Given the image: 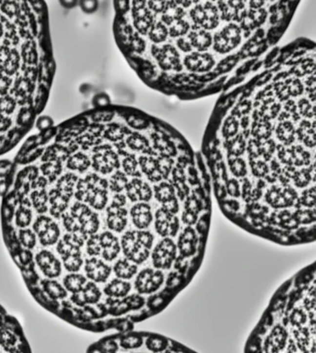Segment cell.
I'll return each instance as SVG.
<instances>
[{
  "label": "cell",
  "mask_w": 316,
  "mask_h": 353,
  "mask_svg": "<svg viewBox=\"0 0 316 353\" xmlns=\"http://www.w3.org/2000/svg\"><path fill=\"white\" fill-rule=\"evenodd\" d=\"M301 0H113L121 55L154 91L221 94L276 48Z\"/></svg>",
  "instance_id": "1"
},
{
  "label": "cell",
  "mask_w": 316,
  "mask_h": 353,
  "mask_svg": "<svg viewBox=\"0 0 316 353\" xmlns=\"http://www.w3.org/2000/svg\"><path fill=\"white\" fill-rule=\"evenodd\" d=\"M56 73L44 0H0V154L46 109Z\"/></svg>",
  "instance_id": "2"
},
{
  "label": "cell",
  "mask_w": 316,
  "mask_h": 353,
  "mask_svg": "<svg viewBox=\"0 0 316 353\" xmlns=\"http://www.w3.org/2000/svg\"><path fill=\"white\" fill-rule=\"evenodd\" d=\"M153 235L148 231H128L121 238V248L125 257L135 263H142L149 258Z\"/></svg>",
  "instance_id": "3"
},
{
  "label": "cell",
  "mask_w": 316,
  "mask_h": 353,
  "mask_svg": "<svg viewBox=\"0 0 316 353\" xmlns=\"http://www.w3.org/2000/svg\"><path fill=\"white\" fill-rule=\"evenodd\" d=\"M71 215L78 221L82 234L87 239L88 236L95 235L99 227L98 215L84 203L78 201L72 207Z\"/></svg>",
  "instance_id": "4"
},
{
  "label": "cell",
  "mask_w": 316,
  "mask_h": 353,
  "mask_svg": "<svg viewBox=\"0 0 316 353\" xmlns=\"http://www.w3.org/2000/svg\"><path fill=\"white\" fill-rule=\"evenodd\" d=\"M57 250L63 260L66 270L69 272H77L83 265L82 253L80 247L63 238L59 241Z\"/></svg>",
  "instance_id": "5"
},
{
  "label": "cell",
  "mask_w": 316,
  "mask_h": 353,
  "mask_svg": "<svg viewBox=\"0 0 316 353\" xmlns=\"http://www.w3.org/2000/svg\"><path fill=\"white\" fill-rule=\"evenodd\" d=\"M177 255V246L171 239H162L152 253V262L154 267L168 269L171 267Z\"/></svg>",
  "instance_id": "6"
},
{
  "label": "cell",
  "mask_w": 316,
  "mask_h": 353,
  "mask_svg": "<svg viewBox=\"0 0 316 353\" xmlns=\"http://www.w3.org/2000/svg\"><path fill=\"white\" fill-rule=\"evenodd\" d=\"M163 282V274L160 271L145 269L136 279V288L141 294H150L156 291Z\"/></svg>",
  "instance_id": "7"
},
{
  "label": "cell",
  "mask_w": 316,
  "mask_h": 353,
  "mask_svg": "<svg viewBox=\"0 0 316 353\" xmlns=\"http://www.w3.org/2000/svg\"><path fill=\"white\" fill-rule=\"evenodd\" d=\"M155 228L162 237H175L179 229V220L174 213L161 208L156 212Z\"/></svg>",
  "instance_id": "8"
},
{
  "label": "cell",
  "mask_w": 316,
  "mask_h": 353,
  "mask_svg": "<svg viewBox=\"0 0 316 353\" xmlns=\"http://www.w3.org/2000/svg\"><path fill=\"white\" fill-rule=\"evenodd\" d=\"M36 260L43 274L48 278H55L61 274V263L51 252L43 250L38 253Z\"/></svg>",
  "instance_id": "9"
},
{
  "label": "cell",
  "mask_w": 316,
  "mask_h": 353,
  "mask_svg": "<svg viewBox=\"0 0 316 353\" xmlns=\"http://www.w3.org/2000/svg\"><path fill=\"white\" fill-rule=\"evenodd\" d=\"M84 270L87 277L97 283L106 282L112 273L110 266H108L102 260L96 258L86 260Z\"/></svg>",
  "instance_id": "10"
},
{
  "label": "cell",
  "mask_w": 316,
  "mask_h": 353,
  "mask_svg": "<svg viewBox=\"0 0 316 353\" xmlns=\"http://www.w3.org/2000/svg\"><path fill=\"white\" fill-rule=\"evenodd\" d=\"M100 297L101 292L99 288L93 282H89L80 291L74 293L71 298L76 305L84 306L87 303H97Z\"/></svg>",
  "instance_id": "11"
},
{
  "label": "cell",
  "mask_w": 316,
  "mask_h": 353,
  "mask_svg": "<svg viewBox=\"0 0 316 353\" xmlns=\"http://www.w3.org/2000/svg\"><path fill=\"white\" fill-rule=\"evenodd\" d=\"M127 224V210L111 205L107 209V225L115 232H121Z\"/></svg>",
  "instance_id": "12"
},
{
  "label": "cell",
  "mask_w": 316,
  "mask_h": 353,
  "mask_svg": "<svg viewBox=\"0 0 316 353\" xmlns=\"http://www.w3.org/2000/svg\"><path fill=\"white\" fill-rule=\"evenodd\" d=\"M102 257L111 261L116 258L121 250L119 240L111 232H104L99 236Z\"/></svg>",
  "instance_id": "13"
},
{
  "label": "cell",
  "mask_w": 316,
  "mask_h": 353,
  "mask_svg": "<svg viewBox=\"0 0 316 353\" xmlns=\"http://www.w3.org/2000/svg\"><path fill=\"white\" fill-rule=\"evenodd\" d=\"M131 216L132 221L137 227L139 229H144L149 227L151 223L153 216L151 209L147 203L141 202L135 205L131 210Z\"/></svg>",
  "instance_id": "14"
},
{
  "label": "cell",
  "mask_w": 316,
  "mask_h": 353,
  "mask_svg": "<svg viewBox=\"0 0 316 353\" xmlns=\"http://www.w3.org/2000/svg\"><path fill=\"white\" fill-rule=\"evenodd\" d=\"M288 334L286 330L281 327L276 326L274 328L272 333L270 334L268 338L265 342V352L268 353H277L279 351L283 350L286 346Z\"/></svg>",
  "instance_id": "15"
},
{
  "label": "cell",
  "mask_w": 316,
  "mask_h": 353,
  "mask_svg": "<svg viewBox=\"0 0 316 353\" xmlns=\"http://www.w3.org/2000/svg\"><path fill=\"white\" fill-rule=\"evenodd\" d=\"M197 242L198 239L195 231L190 227H187L184 233H182L178 241V248L182 256L188 257L192 255L195 252Z\"/></svg>",
  "instance_id": "16"
},
{
  "label": "cell",
  "mask_w": 316,
  "mask_h": 353,
  "mask_svg": "<svg viewBox=\"0 0 316 353\" xmlns=\"http://www.w3.org/2000/svg\"><path fill=\"white\" fill-rule=\"evenodd\" d=\"M48 195V201L50 202L51 208H50V213L56 218H59L62 214V212L67 209L68 203L70 200L67 199L63 195H61L56 188L52 187Z\"/></svg>",
  "instance_id": "17"
},
{
  "label": "cell",
  "mask_w": 316,
  "mask_h": 353,
  "mask_svg": "<svg viewBox=\"0 0 316 353\" xmlns=\"http://www.w3.org/2000/svg\"><path fill=\"white\" fill-rule=\"evenodd\" d=\"M130 290L131 285L128 282H124L121 279H114L106 286L104 292L108 296L121 297L126 296Z\"/></svg>",
  "instance_id": "18"
},
{
  "label": "cell",
  "mask_w": 316,
  "mask_h": 353,
  "mask_svg": "<svg viewBox=\"0 0 316 353\" xmlns=\"http://www.w3.org/2000/svg\"><path fill=\"white\" fill-rule=\"evenodd\" d=\"M114 273L120 279H130L138 272V266L133 264L129 260H120L114 265Z\"/></svg>",
  "instance_id": "19"
},
{
  "label": "cell",
  "mask_w": 316,
  "mask_h": 353,
  "mask_svg": "<svg viewBox=\"0 0 316 353\" xmlns=\"http://www.w3.org/2000/svg\"><path fill=\"white\" fill-rule=\"evenodd\" d=\"M31 190H32V193L30 194V199L33 202L35 209L39 213L46 212L47 210V202L48 201V195H47L46 187L38 188V189H31Z\"/></svg>",
  "instance_id": "20"
},
{
  "label": "cell",
  "mask_w": 316,
  "mask_h": 353,
  "mask_svg": "<svg viewBox=\"0 0 316 353\" xmlns=\"http://www.w3.org/2000/svg\"><path fill=\"white\" fill-rule=\"evenodd\" d=\"M60 235V231L59 225L56 223L52 222L46 229L44 230L40 235H38L39 241L43 246H50L55 244L59 240Z\"/></svg>",
  "instance_id": "21"
},
{
  "label": "cell",
  "mask_w": 316,
  "mask_h": 353,
  "mask_svg": "<svg viewBox=\"0 0 316 353\" xmlns=\"http://www.w3.org/2000/svg\"><path fill=\"white\" fill-rule=\"evenodd\" d=\"M85 283H86L85 277L81 275H76V274L69 275L63 280V284L65 286L66 290H69L70 292H73V293L80 291L84 287Z\"/></svg>",
  "instance_id": "22"
},
{
  "label": "cell",
  "mask_w": 316,
  "mask_h": 353,
  "mask_svg": "<svg viewBox=\"0 0 316 353\" xmlns=\"http://www.w3.org/2000/svg\"><path fill=\"white\" fill-rule=\"evenodd\" d=\"M44 290L47 293V295L52 298H64L67 296V291L65 288L60 286L56 281L53 280H47L43 282Z\"/></svg>",
  "instance_id": "23"
},
{
  "label": "cell",
  "mask_w": 316,
  "mask_h": 353,
  "mask_svg": "<svg viewBox=\"0 0 316 353\" xmlns=\"http://www.w3.org/2000/svg\"><path fill=\"white\" fill-rule=\"evenodd\" d=\"M16 336L12 334L7 328L0 329V344L6 350L11 352L15 349L16 346Z\"/></svg>",
  "instance_id": "24"
},
{
  "label": "cell",
  "mask_w": 316,
  "mask_h": 353,
  "mask_svg": "<svg viewBox=\"0 0 316 353\" xmlns=\"http://www.w3.org/2000/svg\"><path fill=\"white\" fill-rule=\"evenodd\" d=\"M276 218V223L285 228H294L298 224L294 216L291 215L287 210L278 212Z\"/></svg>",
  "instance_id": "25"
},
{
  "label": "cell",
  "mask_w": 316,
  "mask_h": 353,
  "mask_svg": "<svg viewBox=\"0 0 316 353\" xmlns=\"http://www.w3.org/2000/svg\"><path fill=\"white\" fill-rule=\"evenodd\" d=\"M16 224L21 227H27L31 221H32V211L29 210L28 208L25 207H20L19 209L16 211Z\"/></svg>",
  "instance_id": "26"
},
{
  "label": "cell",
  "mask_w": 316,
  "mask_h": 353,
  "mask_svg": "<svg viewBox=\"0 0 316 353\" xmlns=\"http://www.w3.org/2000/svg\"><path fill=\"white\" fill-rule=\"evenodd\" d=\"M316 186H311L301 193V196L298 197L297 201L299 204H302L306 207H314L316 204Z\"/></svg>",
  "instance_id": "27"
},
{
  "label": "cell",
  "mask_w": 316,
  "mask_h": 353,
  "mask_svg": "<svg viewBox=\"0 0 316 353\" xmlns=\"http://www.w3.org/2000/svg\"><path fill=\"white\" fill-rule=\"evenodd\" d=\"M19 239L20 243L27 248H33L37 243L36 234L30 229H22L20 231Z\"/></svg>",
  "instance_id": "28"
},
{
  "label": "cell",
  "mask_w": 316,
  "mask_h": 353,
  "mask_svg": "<svg viewBox=\"0 0 316 353\" xmlns=\"http://www.w3.org/2000/svg\"><path fill=\"white\" fill-rule=\"evenodd\" d=\"M87 253L90 256H98L101 253V246L99 241V236L92 235L87 240Z\"/></svg>",
  "instance_id": "29"
},
{
  "label": "cell",
  "mask_w": 316,
  "mask_h": 353,
  "mask_svg": "<svg viewBox=\"0 0 316 353\" xmlns=\"http://www.w3.org/2000/svg\"><path fill=\"white\" fill-rule=\"evenodd\" d=\"M78 6L85 14H92L99 10V0H79Z\"/></svg>",
  "instance_id": "30"
},
{
  "label": "cell",
  "mask_w": 316,
  "mask_h": 353,
  "mask_svg": "<svg viewBox=\"0 0 316 353\" xmlns=\"http://www.w3.org/2000/svg\"><path fill=\"white\" fill-rule=\"evenodd\" d=\"M293 216L298 223L314 222L316 220V212L315 210H298L293 214Z\"/></svg>",
  "instance_id": "31"
},
{
  "label": "cell",
  "mask_w": 316,
  "mask_h": 353,
  "mask_svg": "<svg viewBox=\"0 0 316 353\" xmlns=\"http://www.w3.org/2000/svg\"><path fill=\"white\" fill-rule=\"evenodd\" d=\"M54 121L51 117L47 115H39L36 120L35 125L38 128V132H42L54 125Z\"/></svg>",
  "instance_id": "32"
},
{
  "label": "cell",
  "mask_w": 316,
  "mask_h": 353,
  "mask_svg": "<svg viewBox=\"0 0 316 353\" xmlns=\"http://www.w3.org/2000/svg\"><path fill=\"white\" fill-rule=\"evenodd\" d=\"M62 221H63V224L65 226L66 230L69 231V233H77V232H81L80 229V225L79 223L76 222V220L69 214H63L62 215ZM82 233V232H81Z\"/></svg>",
  "instance_id": "33"
},
{
  "label": "cell",
  "mask_w": 316,
  "mask_h": 353,
  "mask_svg": "<svg viewBox=\"0 0 316 353\" xmlns=\"http://www.w3.org/2000/svg\"><path fill=\"white\" fill-rule=\"evenodd\" d=\"M53 222V220L51 219L50 217H47V216H39L38 219L36 220L35 223H34V231L37 235H40L44 230L47 228V226Z\"/></svg>",
  "instance_id": "34"
},
{
  "label": "cell",
  "mask_w": 316,
  "mask_h": 353,
  "mask_svg": "<svg viewBox=\"0 0 316 353\" xmlns=\"http://www.w3.org/2000/svg\"><path fill=\"white\" fill-rule=\"evenodd\" d=\"M111 104V99L109 95L105 93H99L95 95L92 99L93 107H104Z\"/></svg>",
  "instance_id": "35"
},
{
  "label": "cell",
  "mask_w": 316,
  "mask_h": 353,
  "mask_svg": "<svg viewBox=\"0 0 316 353\" xmlns=\"http://www.w3.org/2000/svg\"><path fill=\"white\" fill-rule=\"evenodd\" d=\"M305 320H306V315L298 309L294 310L292 315L290 316V321H291L292 325H296V326H299L301 324H303L305 322Z\"/></svg>",
  "instance_id": "36"
},
{
  "label": "cell",
  "mask_w": 316,
  "mask_h": 353,
  "mask_svg": "<svg viewBox=\"0 0 316 353\" xmlns=\"http://www.w3.org/2000/svg\"><path fill=\"white\" fill-rule=\"evenodd\" d=\"M162 208L168 210L171 213H174V214L177 213V211H178V209H179V205H178V202H177V196L174 197V198H172L169 201L163 202L162 203Z\"/></svg>",
  "instance_id": "37"
},
{
  "label": "cell",
  "mask_w": 316,
  "mask_h": 353,
  "mask_svg": "<svg viewBox=\"0 0 316 353\" xmlns=\"http://www.w3.org/2000/svg\"><path fill=\"white\" fill-rule=\"evenodd\" d=\"M126 198H127L126 195L122 194V192L114 193L111 205L117 206V207H123V205L126 203Z\"/></svg>",
  "instance_id": "38"
},
{
  "label": "cell",
  "mask_w": 316,
  "mask_h": 353,
  "mask_svg": "<svg viewBox=\"0 0 316 353\" xmlns=\"http://www.w3.org/2000/svg\"><path fill=\"white\" fill-rule=\"evenodd\" d=\"M12 168V164L9 161H0V177H6L9 175Z\"/></svg>",
  "instance_id": "39"
},
{
  "label": "cell",
  "mask_w": 316,
  "mask_h": 353,
  "mask_svg": "<svg viewBox=\"0 0 316 353\" xmlns=\"http://www.w3.org/2000/svg\"><path fill=\"white\" fill-rule=\"evenodd\" d=\"M182 219L186 223V224H194L197 221V215L195 211L186 210L183 212Z\"/></svg>",
  "instance_id": "40"
},
{
  "label": "cell",
  "mask_w": 316,
  "mask_h": 353,
  "mask_svg": "<svg viewBox=\"0 0 316 353\" xmlns=\"http://www.w3.org/2000/svg\"><path fill=\"white\" fill-rule=\"evenodd\" d=\"M148 347L154 351H159L165 348V344L158 338H150L148 341Z\"/></svg>",
  "instance_id": "41"
},
{
  "label": "cell",
  "mask_w": 316,
  "mask_h": 353,
  "mask_svg": "<svg viewBox=\"0 0 316 353\" xmlns=\"http://www.w3.org/2000/svg\"><path fill=\"white\" fill-rule=\"evenodd\" d=\"M79 0H59L60 6L66 10H73L78 6Z\"/></svg>",
  "instance_id": "42"
}]
</instances>
